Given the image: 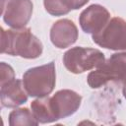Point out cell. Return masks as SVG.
<instances>
[{"label":"cell","instance_id":"cell-14","mask_svg":"<svg viewBox=\"0 0 126 126\" xmlns=\"http://www.w3.org/2000/svg\"><path fill=\"white\" fill-rule=\"evenodd\" d=\"M15 79V72L13 68L6 64L5 62H1L0 64V85H3L7 82H10Z\"/></svg>","mask_w":126,"mask_h":126},{"label":"cell","instance_id":"cell-3","mask_svg":"<svg viewBox=\"0 0 126 126\" xmlns=\"http://www.w3.org/2000/svg\"><path fill=\"white\" fill-rule=\"evenodd\" d=\"M126 80V52L114 53L96 70L88 75V84L97 89L108 82H124Z\"/></svg>","mask_w":126,"mask_h":126},{"label":"cell","instance_id":"cell-1","mask_svg":"<svg viewBox=\"0 0 126 126\" xmlns=\"http://www.w3.org/2000/svg\"><path fill=\"white\" fill-rule=\"evenodd\" d=\"M41 41L32 32L31 29L21 28L4 30L1 28V53L34 59L41 55Z\"/></svg>","mask_w":126,"mask_h":126},{"label":"cell","instance_id":"cell-11","mask_svg":"<svg viewBox=\"0 0 126 126\" xmlns=\"http://www.w3.org/2000/svg\"><path fill=\"white\" fill-rule=\"evenodd\" d=\"M31 107L38 123L45 124V123H52L57 121L52 111L50 104V97L48 95L34 99L33 101H32Z\"/></svg>","mask_w":126,"mask_h":126},{"label":"cell","instance_id":"cell-12","mask_svg":"<svg viewBox=\"0 0 126 126\" xmlns=\"http://www.w3.org/2000/svg\"><path fill=\"white\" fill-rule=\"evenodd\" d=\"M38 121L35 119L32 111L27 107L18 108L10 112L9 114V125L10 126H36Z\"/></svg>","mask_w":126,"mask_h":126},{"label":"cell","instance_id":"cell-15","mask_svg":"<svg viewBox=\"0 0 126 126\" xmlns=\"http://www.w3.org/2000/svg\"><path fill=\"white\" fill-rule=\"evenodd\" d=\"M90 0H70L71 6H72V10H77L82 8L83 6H85Z\"/></svg>","mask_w":126,"mask_h":126},{"label":"cell","instance_id":"cell-10","mask_svg":"<svg viewBox=\"0 0 126 126\" xmlns=\"http://www.w3.org/2000/svg\"><path fill=\"white\" fill-rule=\"evenodd\" d=\"M1 105L3 107H17L28 100V93L21 80L14 79L0 85Z\"/></svg>","mask_w":126,"mask_h":126},{"label":"cell","instance_id":"cell-2","mask_svg":"<svg viewBox=\"0 0 126 126\" xmlns=\"http://www.w3.org/2000/svg\"><path fill=\"white\" fill-rule=\"evenodd\" d=\"M56 83L54 62L30 68L23 75V84L30 96L42 97L52 93Z\"/></svg>","mask_w":126,"mask_h":126},{"label":"cell","instance_id":"cell-16","mask_svg":"<svg viewBox=\"0 0 126 126\" xmlns=\"http://www.w3.org/2000/svg\"><path fill=\"white\" fill-rule=\"evenodd\" d=\"M122 93H123V95L124 97L126 98V80L123 82V88H122Z\"/></svg>","mask_w":126,"mask_h":126},{"label":"cell","instance_id":"cell-13","mask_svg":"<svg viewBox=\"0 0 126 126\" xmlns=\"http://www.w3.org/2000/svg\"><path fill=\"white\" fill-rule=\"evenodd\" d=\"M44 8L52 16H63L72 10L70 0H43Z\"/></svg>","mask_w":126,"mask_h":126},{"label":"cell","instance_id":"cell-6","mask_svg":"<svg viewBox=\"0 0 126 126\" xmlns=\"http://www.w3.org/2000/svg\"><path fill=\"white\" fill-rule=\"evenodd\" d=\"M32 0H2L4 22L13 29L25 28L32 14Z\"/></svg>","mask_w":126,"mask_h":126},{"label":"cell","instance_id":"cell-7","mask_svg":"<svg viewBox=\"0 0 126 126\" xmlns=\"http://www.w3.org/2000/svg\"><path fill=\"white\" fill-rule=\"evenodd\" d=\"M82 96L72 90H60L50 97V104L56 120L74 114L80 107Z\"/></svg>","mask_w":126,"mask_h":126},{"label":"cell","instance_id":"cell-4","mask_svg":"<svg viewBox=\"0 0 126 126\" xmlns=\"http://www.w3.org/2000/svg\"><path fill=\"white\" fill-rule=\"evenodd\" d=\"M104 61V54L95 48L77 46L67 50L63 55L64 66L74 74H81L97 68Z\"/></svg>","mask_w":126,"mask_h":126},{"label":"cell","instance_id":"cell-9","mask_svg":"<svg viewBox=\"0 0 126 126\" xmlns=\"http://www.w3.org/2000/svg\"><path fill=\"white\" fill-rule=\"evenodd\" d=\"M78 39V29L68 19L55 22L50 29V40L57 48H66Z\"/></svg>","mask_w":126,"mask_h":126},{"label":"cell","instance_id":"cell-5","mask_svg":"<svg viewBox=\"0 0 126 126\" xmlns=\"http://www.w3.org/2000/svg\"><path fill=\"white\" fill-rule=\"evenodd\" d=\"M92 38L100 47L126 52V21L119 17L112 18Z\"/></svg>","mask_w":126,"mask_h":126},{"label":"cell","instance_id":"cell-8","mask_svg":"<svg viewBox=\"0 0 126 126\" xmlns=\"http://www.w3.org/2000/svg\"><path fill=\"white\" fill-rule=\"evenodd\" d=\"M110 14L106 8L99 4H93L86 8L79 17L81 29L86 33H96L108 23Z\"/></svg>","mask_w":126,"mask_h":126}]
</instances>
